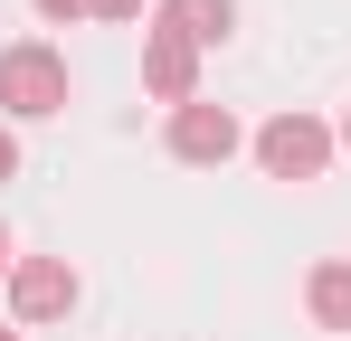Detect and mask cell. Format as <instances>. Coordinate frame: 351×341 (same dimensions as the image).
I'll return each mask as SVG.
<instances>
[{
    "mask_svg": "<svg viewBox=\"0 0 351 341\" xmlns=\"http://www.w3.org/2000/svg\"><path fill=\"white\" fill-rule=\"evenodd\" d=\"M10 266H19V256H10V227H0V275H10Z\"/></svg>",
    "mask_w": 351,
    "mask_h": 341,
    "instance_id": "cell-11",
    "label": "cell"
},
{
    "mask_svg": "<svg viewBox=\"0 0 351 341\" xmlns=\"http://www.w3.org/2000/svg\"><path fill=\"white\" fill-rule=\"evenodd\" d=\"M0 105L19 114V123L66 114V57H58V48H38V38H19V48L0 57Z\"/></svg>",
    "mask_w": 351,
    "mask_h": 341,
    "instance_id": "cell-1",
    "label": "cell"
},
{
    "mask_svg": "<svg viewBox=\"0 0 351 341\" xmlns=\"http://www.w3.org/2000/svg\"><path fill=\"white\" fill-rule=\"evenodd\" d=\"M10 313H19V323L76 313V266H66V256H19V266H10Z\"/></svg>",
    "mask_w": 351,
    "mask_h": 341,
    "instance_id": "cell-3",
    "label": "cell"
},
{
    "mask_svg": "<svg viewBox=\"0 0 351 341\" xmlns=\"http://www.w3.org/2000/svg\"><path fill=\"white\" fill-rule=\"evenodd\" d=\"M86 10H95V19H133L143 0H86Z\"/></svg>",
    "mask_w": 351,
    "mask_h": 341,
    "instance_id": "cell-8",
    "label": "cell"
},
{
    "mask_svg": "<svg viewBox=\"0 0 351 341\" xmlns=\"http://www.w3.org/2000/svg\"><path fill=\"white\" fill-rule=\"evenodd\" d=\"M143 86H152L171 114L199 105V48H190L180 29H152V38H143Z\"/></svg>",
    "mask_w": 351,
    "mask_h": 341,
    "instance_id": "cell-4",
    "label": "cell"
},
{
    "mask_svg": "<svg viewBox=\"0 0 351 341\" xmlns=\"http://www.w3.org/2000/svg\"><path fill=\"white\" fill-rule=\"evenodd\" d=\"M304 303H313V323H323V332H351V256H332V266H313V284H304Z\"/></svg>",
    "mask_w": 351,
    "mask_h": 341,
    "instance_id": "cell-7",
    "label": "cell"
},
{
    "mask_svg": "<svg viewBox=\"0 0 351 341\" xmlns=\"http://www.w3.org/2000/svg\"><path fill=\"white\" fill-rule=\"evenodd\" d=\"M0 180H19V142L10 133H0Z\"/></svg>",
    "mask_w": 351,
    "mask_h": 341,
    "instance_id": "cell-10",
    "label": "cell"
},
{
    "mask_svg": "<svg viewBox=\"0 0 351 341\" xmlns=\"http://www.w3.org/2000/svg\"><path fill=\"white\" fill-rule=\"evenodd\" d=\"M256 162L276 170V180H323V162H332V123H313V114H276V123L256 133Z\"/></svg>",
    "mask_w": 351,
    "mask_h": 341,
    "instance_id": "cell-2",
    "label": "cell"
},
{
    "mask_svg": "<svg viewBox=\"0 0 351 341\" xmlns=\"http://www.w3.org/2000/svg\"><path fill=\"white\" fill-rule=\"evenodd\" d=\"M162 29H180L190 48H219L237 29V0H162Z\"/></svg>",
    "mask_w": 351,
    "mask_h": 341,
    "instance_id": "cell-6",
    "label": "cell"
},
{
    "mask_svg": "<svg viewBox=\"0 0 351 341\" xmlns=\"http://www.w3.org/2000/svg\"><path fill=\"white\" fill-rule=\"evenodd\" d=\"M171 152H180V162H199V170H219V162L237 152V114L209 105V95H199V105H180V114H171Z\"/></svg>",
    "mask_w": 351,
    "mask_h": 341,
    "instance_id": "cell-5",
    "label": "cell"
},
{
    "mask_svg": "<svg viewBox=\"0 0 351 341\" xmlns=\"http://www.w3.org/2000/svg\"><path fill=\"white\" fill-rule=\"evenodd\" d=\"M76 10H86V0H38V19H76Z\"/></svg>",
    "mask_w": 351,
    "mask_h": 341,
    "instance_id": "cell-9",
    "label": "cell"
},
{
    "mask_svg": "<svg viewBox=\"0 0 351 341\" xmlns=\"http://www.w3.org/2000/svg\"><path fill=\"white\" fill-rule=\"evenodd\" d=\"M342 142H351V114H342Z\"/></svg>",
    "mask_w": 351,
    "mask_h": 341,
    "instance_id": "cell-12",
    "label": "cell"
},
{
    "mask_svg": "<svg viewBox=\"0 0 351 341\" xmlns=\"http://www.w3.org/2000/svg\"><path fill=\"white\" fill-rule=\"evenodd\" d=\"M0 341H19V332H0Z\"/></svg>",
    "mask_w": 351,
    "mask_h": 341,
    "instance_id": "cell-13",
    "label": "cell"
}]
</instances>
